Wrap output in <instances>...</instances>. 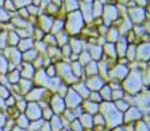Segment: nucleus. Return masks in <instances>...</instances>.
Listing matches in <instances>:
<instances>
[{
	"instance_id": "1",
	"label": "nucleus",
	"mask_w": 150,
	"mask_h": 131,
	"mask_svg": "<svg viewBox=\"0 0 150 131\" xmlns=\"http://www.w3.org/2000/svg\"><path fill=\"white\" fill-rule=\"evenodd\" d=\"M92 84H93V89H98L99 86L101 85V81H100V80H98V79H93V83L91 81V83H89V85H92Z\"/></svg>"
},
{
	"instance_id": "2",
	"label": "nucleus",
	"mask_w": 150,
	"mask_h": 131,
	"mask_svg": "<svg viewBox=\"0 0 150 131\" xmlns=\"http://www.w3.org/2000/svg\"><path fill=\"white\" fill-rule=\"evenodd\" d=\"M21 46H22V49H30L31 47V41L28 39V41H23L21 43Z\"/></svg>"
}]
</instances>
